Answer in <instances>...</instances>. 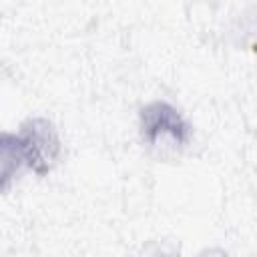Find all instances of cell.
<instances>
[{
    "instance_id": "1",
    "label": "cell",
    "mask_w": 257,
    "mask_h": 257,
    "mask_svg": "<svg viewBox=\"0 0 257 257\" xmlns=\"http://www.w3.org/2000/svg\"><path fill=\"white\" fill-rule=\"evenodd\" d=\"M139 133L149 149L177 151L189 145L193 126L171 102L151 100L139 108Z\"/></svg>"
},
{
    "instance_id": "2",
    "label": "cell",
    "mask_w": 257,
    "mask_h": 257,
    "mask_svg": "<svg viewBox=\"0 0 257 257\" xmlns=\"http://www.w3.org/2000/svg\"><path fill=\"white\" fill-rule=\"evenodd\" d=\"M18 137L22 141L24 165L38 177H46L62 155V143L54 122L44 116H30L20 124Z\"/></svg>"
},
{
    "instance_id": "3",
    "label": "cell",
    "mask_w": 257,
    "mask_h": 257,
    "mask_svg": "<svg viewBox=\"0 0 257 257\" xmlns=\"http://www.w3.org/2000/svg\"><path fill=\"white\" fill-rule=\"evenodd\" d=\"M22 167H24V153L18 133L0 131V193L10 189L14 177Z\"/></svg>"
},
{
    "instance_id": "4",
    "label": "cell",
    "mask_w": 257,
    "mask_h": 257,
    "mask_svg": "<svg viewBox=\"0 0 257 257\" xmlns=\"http://www.w3.org/2000/svg\"><path fill=\"white\" fill-rule=\"evenodd\" d=\"M197 257H229V253L221 247H209V249H203Z\"/></svg>"
}]
</instances>
